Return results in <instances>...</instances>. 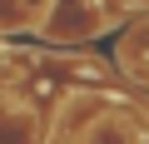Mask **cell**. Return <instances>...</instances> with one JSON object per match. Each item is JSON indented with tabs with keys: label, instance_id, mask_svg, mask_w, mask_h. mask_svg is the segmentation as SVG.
<instances>
[{
	"label": "cell",
	"instance_id": "obj_1",
	"mask_svg": "<svg viewBox=\"0 0 149 144\" xmlns=\"http://www.w3.org/2000/svg\"><path fill=\"white\" fill-rule=\"evenodd\" d=\"M90 144H134V134H129L124 119H100V129L90 134Z\"/></svg>",
	"mask_w": 149,
	"mask_h": 144
}]
</instances>
